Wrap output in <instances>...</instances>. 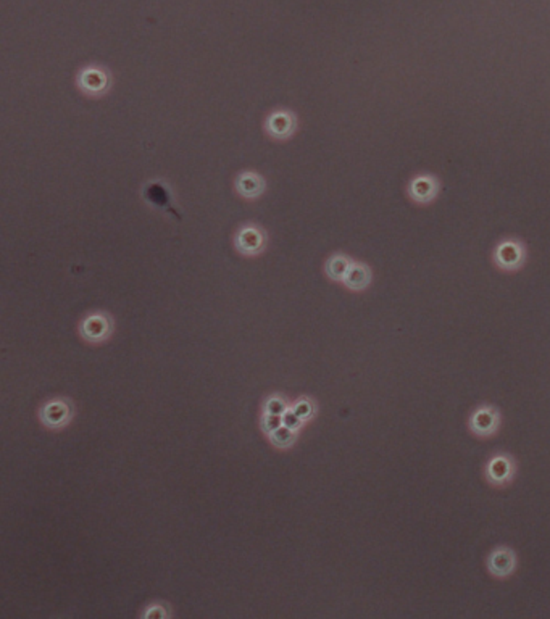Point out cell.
Segmentation results:
<instances>
[{
  "mask_svg": "<svg viewBox=\"0 0 550 619\" xmlns=\"http://www.w3.org/2000/svg\"><path fill=\"white\" fill-rule=\"evenodd\" d=\"M268 134L275 139H286L295 129V118L289 111H276L267 120Z\"/></svg>",
  "mask_w": 550,
  "mask_h": 619,
  "instance_id": "obj_10",
  "label": "cell"
},
{
  "mask_svg": "<svg viewBox=\"0 0 550 619\" xmlns=\"http://www.w3.org/2000/svg\"><path fill=\"white\" fill-rule=\"evenodd\" d=\"M526 262L524 245L516 239H505L494 250V263L502 271H518Z\"/></svg>",
  "mask_w": 550,
  "mask_h": 619,
  "instance_id": "obj_3",
  "label": "cell"
},
{
  "mask_svg": "<svg viewBox=\"0 0 550 619\" xmlns=\"http://www.w3.org/2000/svg\"><path fill=\"white\" fill-rule=\"evenodd\" d=\"M439 181L436 176L431 175H419L415 176L409 184V195L412 200L417 203H429L437 197L439 194Z\"/></svg>",
  "mask_w": 550,
  "mask_h": 619,
  "instance_id": "obj_5",
  "label": "cell"
},
{
  "mask_svg": "<svg viewBox=\"0 0 550 619\" xmlns=\"http://www.w3.org/2000/svg\"><path fill=\"white\" fill-rule=\"evenodd\" d=\"M78 83H79V88H81L84 92L97 96L108 89L110 78H108V73L102 70V68L89 66V68H84L81 74H79Z\"/></svg>",
  "mask_w": 550,
  "mask_h": 619,
  "instance_id": "obj_6",
  "label": "cell"
},
{
  "mask_svg": "<svg viewBox=\"0 0 550 619\" xmlns=\"http://www.w3.org/2000/svg\"><path fill=\"white\" fill-rule=\"evenodd\" d=\"M268 436L271 439V442H273L276 445V447H281V449L289 447V445H292L294 441H295V431L289 429L287 426H284V424L281 426V428H277L276 431H273Z\"/></svg>",
  "mask_w": 550,
  "mask_h": 619,
  "instance_id": "obj_14",
  "label": "cell"
},
{
  "mask_svg": "<svg viewBox=\"0 0 550 619\" xmlns=\"http://www.w3.org/2000/svg\"><path fill=\"white\" fill-rule=\"evenodd\" d=\"M262 426H263V431L267 432V434H271V432L276 431L277 428H281V426H282V414L265 413L263 414Z\"/></svg>",
  "mask_w": 550,
  "mask_h": 619,
  "instance_id": "obj_16",
  "label": "cell"
},
{
  "mask_svg": "<svg viewBox=\"0 0 550 619\" xmlns=\"http://www.w3.org/2000/svg\"><path fill=\"white\" fill-rule=\"evenodd\" d=\"M518 464L513 455L497 451L484 464V478L494 487H505L515 481Z\"/></svg>",
  "mask_w": 550,
  "mask_h": 619,
  "instance_id": "obj_2",
  "label": "cell"
},
{
  "mask_svg": "<svg viewBox=\"0 0 550 619\" xmlns=\"http://www.w3.org/2000/svg\"><path fill=\"white\" fill-rule=\"evenodd\" d=\"M500 424H502V414L496 405L483 404L474 408L468 418V429L473 436L479 439H489L496 436Z\"/></svg>",
  "mask_w": 550,
  "mask_h": 619,
  "instance_id": "obj_1",
  "label": "cell"
},
{
  "mask_svg": "<svg viewBox=\"0 0 550 619\" xmlns=\"http://www.w3.org/2000/svg\"><path fill=\"white\" fill-rule=\"evenodd\" d=\"M236 247L244 255H257L265 247V234L255 226H245L236 236Z\"/></svg>",
  "mask_w": 550,
  "mask_h": 619,
  "instance_id": "obj_8",
  "label": "cell"
},
{
  "mask_svg": "<svg viewBox=\"0 0 550 619\" xmlns=\"http://www.w3.org/2000/svg\"><path fill=\"white\" fill-rule=\"evenodd\" d=\"M236 189L245 199H255L265 190V181L260 175L253 171H245L236 179Z\"/></svg>",
  "mask_w": 550,
  "mask_h": 619,
  "instance_id": "obj_12",
  "label": "cell"
},
{
  "mask_svg": "<svg viewBox=\"0 0 550 619\" xmlns=\"http://www.w3.org/2000/svg\"><path fill=\"white\" fill-rule=\"evenodd\" d=\"M292 410L297 413V416L302 421H308L310 418H313L315 414V404L310 399H302L297 401V404H294Z\"/></svg>",
  "mask_w": 550,
  "mask_h": 619,
  "instance_id": "obj_15",
  "label": "cell"
},
{
  "mask_svg": "<svg viewBox=\"0 0 550 619\" xmlns=\"http://www.w3.org/2000/svg\"><path fill=\"white\" fill-rule=\"evenodd\" d=\"M518 555L509 546H499L487 555L486 568L494 578L506 579L516 571Z\"/></svg>",
  "mask_w": 550,
  "mask_h": 619,
  "instance_id": "obj_4",
  "label": "cell"
},
{
  "mask_svg": "<svg viewBox=\"0 0 550 619\" xmlns=\"http://www.w3.org/2000/svg\"><path fill=\"white\" fill-rule=\"evenodd\" d=\"M352 265V260L345 255H341V253H337V255H332L330 260H327L326 263V275L331 277L332 281H344L345 275H347V271Z\"/></svg>",
  "mask_w": 550,
  "mask_h": 619,
  "instance_id": "obj_13",
  "label": "cell"
},
{
  "mask_svg": "<svg viewBox=\"0 0 550 619\" xmlns=\"http://www.w3.org/2000/svg\"><path fill=\"white\" fill-rule=\"evenodd\" d=\"M286 401H284L281 397H270L267 400V404H265V413H271V414H284L287 410Z\"/></svg>",
  "mask_w": 550,
  "mask_h": 619,
  "instance_id": "obj_17",
  "label": "cell"
},
{
  "mask_svg": "<svg viewBox=\"0 0 550 619\" xmlns=\"http://www.w3.org/2000/svg\"><path fill=\"white\" fill-rule=\"evenodd\" d=\"M342 282L350 290H365L372 284V270L362 262H352Z\"/></svg>",
  "mask_w": 550,
  "mask_h": 619,
  "instance_id": "obj_11",
  "label": "cell"
},
{
  "mask_svg": "<svg viewBox=\"0 0 550 619\" xmlns=\"http://www.w3.org/2000/svg\"><path fill=\"white\" fill-rule=\"evenodd\" d=\"M110 332H112V321L105 313L91 314L81 324V334L91 342H101L108 337Z\"/></svg>",
  "mask_w": 550,
  "mask_h": 619,
  "instance_id": "obj_7",
  "label": "cell"
},
{
  "mask_svg": "<svg viewBox=\"0 0 550 619\" xmlns=\"http://www.w3.org/2000/svg\"><path fill=\"white\" fill-rule=\"evenodd\" d=\"M305 421H302L299 416H297V413H295L292 408H287L286 410V413L282 414V424L284 426H287L289 429H292V431H295L297 432L300 428H302V424H304Z\"/></svg>",
  "mask_w": 550,
  "mask_h": 619,
  "instance_id": "obj_18",
  "label": "cell"
},
{
  "mask_svg": "<svg viewBox=\"0 0 550 619\" xmlns=\"http://www.w3.org/2000/svg\"><path fill=\"white\" fill-rule=\"evenodd\" d=\"M41 416L49 428H61L71 418V405L66 400H52L42 408Z\"/></svg>",
  "mask_w": 550,
  "mask_h": 619,
  "instance_id": "obj_9",
  "label": "cell"
}]
</instances>
